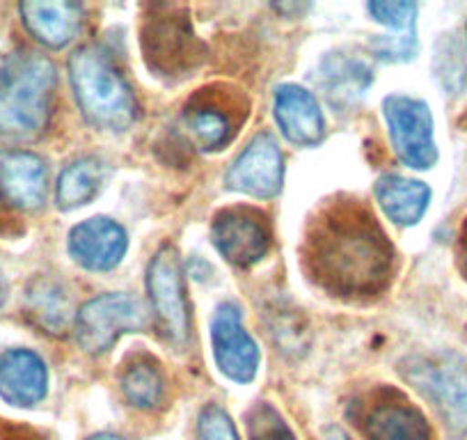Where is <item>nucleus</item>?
Instances as JSON below:
<instances>
[{"instance_id": "20", "label": "nucleus", "mask_w": 467, "mask_h": 440, "mask_svg": "<svg viewBox=\"0 0 467 440\" xmlns=\"http://www.w3.org/2000/svg\"><path fill=\"white\" fill-rule=\"evenodd\" d=\"M371 74L365 62L353 60L348 56H330L323 60L321 85L327 89V97L332 103L350 101L360 97L369 85Z\"/></svg>"}, {"instance_id": "21", "label": "nucleus", "mask_w": 467, "mask_h": 440, "mask_svg": "<svg viewBox=\"0 0 467 440\" xmlns=\"http://www.w3.org/2000/svg\"><path fill=\"white\" fill-rule=\"evenodd\" d=\"M103 182V163L97 159H80L65 168L57 179L56 200L60 209H76L92 200Z\"/></svg>"}, {"instance_id": "16", "label": "nucleus", "mask_w": 467, "mask_h": 440, "mask_svg": "<svg viewBox=\"0 0 467 440\" xmlns=\"http://www.w3.org/2000/svg\"><path fill=\"white\" fill-rule=\"evenodd\" d=\"M19 12L28 33L48 48H62L69 44L83 21V7L62 0H28L21 3Z\"/></svg>"}, {"instance_id": "6", "label": "nucleus", "mask_w": 467, "mask_h": 440, "mask_svg": "<svg viewBox=\"0 0 467 440\" xmlns=\"http://www.w3.org/2000/svg\"><path fill=\"white\" fill-rule=\"evenodd\" d=\"M403 374L438 406L453 434H467V367L453 358H415L403 367Z\"/></svg>"}, {"instance_id": "31", "label": "nucleus", "mask_w": 467, "mask_h": 440, "mask_svg": "<svg viewBox=\"0 0 467 440\" xmlns=\"http://www.w3.org/2000/svg\"><path fill=\"white\" fill-rule=\"evenodd\" d=\"M5 294H7L5 280H3V276H0V308H3V303H5Z\"/></svg>"}, {"instance_id": "4", "label": "nucleus", "mask_w": 467, "mask_h": 440, "mask_svg": "<svg viewBox=\"0 0 467 440\" xmlns=\"http://www.w3.org/2000/svg\"><path fill=\"white\" fill-rule=\"evenodd\" d=\"M147 326V309L131 294H101L76 317V340L88 353H103L127 333Z\"/></svg>"}, {"instance_id": "9", "label": "nucleus", "mask_w": 467, "mask_h": 440, "mask_svg": "<svg viewBox=\"0 0 467 440\" xmlns=\"http://www.w3.org/2000/svg\"><path fill=\"white\" fill-rule=\"evenodd\" d=\"M211 340H213V356L220 372L232 381L250 383L257 374L259 349L245 333L236 305H220L211 326Z\"/></svg>"}, {"instance_id": "19", "label": "nucleus", "mask_w": 467, "mask_h": 440, "mask_svg": "<svg viewBox=\"0 0 467 440\" xmlns=\"http://www.w3.org/2000/svg\"><path fill=\"white\" fill-rule=\"evenodd\" d=\"M376 197H379L385 215L394 220L397 225H415L429 206L431 191L424 182L388 174L376 183Z\"/></svg>"}, {"instance_id": "24", "label": "nucleus", "mask_w": 467, "mask_h": 440, "mask_svg": "<svg viewBox=\"0 0 467 440\" xmlns=\"http://www.w3.org/2000/svg\"><path fill=\"white\" fill-rule=\"evenodd\" d=\"M250 440H296L286 422L277 415L275 408L259 403L248 415Z\"/></svg>"}, {"instance_id": "5", "label": "nucleus", "mask_w": 467, "mask_h": 440, "mask_svg": "<svg viewBox=\"0 0 467 440\" xmlns=\"http://www.w3.org/2000/svg\"><path fill=\"white\" fill-rule=\"evenodd\" d=\"M147 291L163 338L177 347H183L191 333V319H188L182 262L174 246H163L154 255L147 271Z\"/></svg>"}, {"instance_id": "14", "label": "nucleus", "mask_w": 467, "mask_h": 440, "mask_svg": "<svg viewBox=\"0 0 467 440\" xmlns=\"http://www.w3.org/2000/svg\"><path fill=\"white\" fill-rule=\"evenodd\" d=\"M47 365L28 349L0 353V397L15 406H35L47 397Z\"/></svg>"}, {"instance_id": "3", "label": "nucleus", "mask_w": 467, "mask_h": 440, "mask_svg": "<svg viewBox=\"0 0 467 440\" xmlns=\"http://www.w3.org/2000/svg\"><path fill=\"white\" fill-rule=\"evenodd\" d=\"M69 79L85 120L99 129L124 131L136 120L131 88L103 48L83 47L69 58Z\"/></svg>"}, {"instance_id": "30", "label": "nucleus", "mask_w": 467, "mask_h": 440, "mask_svg": "<svg viewBox=\"0 0 467 440\" xmlns=\"http://www.w3.org/2000/svg\"><path fill=\"white\" fill-rule=\"evenodd\" d=\"M89 440H127V438H122V435H115V434H99V435H92Z\"/></svg>"}, {"instance_id": "17", "label": "nucleus", "mask_w": 467, "mask_h": 440, "mask_svg": "<svg viewBox=\"0 0 467 440\" xmlns=\"http://www.w3.org/2000/svg\"><path fill=\"white\" fill-rule=\"evenodd\" d=\"M182 124L192 145L202 152H213L227 145L236 133V122L220 99L195 97L183 108Z\"/></svg>"}, {"instance_id": "2", "label": "nucleus", "mask_w": 467, "mask_h": 440, "mask_svg": "<svg viewBox=\"0 0 467 440\" xmlns=\"http://www.w3.org/2000/svg\"><path fill=\"white\" fill-rule=\"evenodd\" d=\"M56 67L39 53L21 51L0 65V141H30L47 129Z\"/></svg>"}, {"instance_id": "18", "label": "nucleus", "mask_w": 467, "mask_h": 440, "mask_svg": "<svg viewBox=\"0 0 467 440\" xmlns=\"http://www.w3.org/2000/svg\"><path fill=\"white\" fill-rule=\"evenodd\" d=\"M365 434L369 440H429L426 417L406 402H383L365 417Z\"/></svg>"}, {"instance_id": "23", "label": "nucleus", "mask_w": 467, "mask_h": 440, "mask_svg": "<svg viewBox=\"0 0 467 440\" xmlns=\"http://www.w3.org/2000/svg\"><path fill=\"white\" fill-rule=\"evenodd\" d=\"M122 390L124 397L142 411H151L159 408L163 402V376L156 370L154 362L138 361L127 367L122 376Z\"/></svg>"}, {"instance_id": "27", "label": "nucleus", "mask_w": 467, "mask_h": 440, "mask_svg": "<svg viewBox=\"0 0 467 440\" xmlns=\"http://www.w3.org/2000/svg\"><path fill=\"white\" fill-rule=\"evenodd\" d=\"M374 48L383 60H410L417 51L415 35H397V37L374 39Z\"/></svg>"}, {"instance_id": "1", "label": "nucleus", "mask_w": 467, "mask_h": 440, "mask_svg": "<svg viewBox=\"0 0 467 440\" xmlns=\"http://www.w3.org/2000/svg\"><path fill=\"white\" fill-rule=\"evenodd\" d=\"M305 262L323 289L341 296L376 294L392 271V246L369 211L341 202L314 220Z\"/></svg>"}, {"instance_id": "11", "label": "nucleus", "mask_w": 467, "mask_h": 440, "mask_svg": "<svg viewBox=\"0 0 467 440\" xmlns=\"http://www.w3.org/2000/svg\"><path fill=\"white\" fill-rule=\"evenodd\" d=\"M140 42L150 65L163 74H182L195 62V35L191 33L188 21L179 19V15L151 16L142 30Z\"/></svg>"}, {"instance_id": "28", "label": "nucleus", "mask_w": 467, "mask_h": 440, "mask_svg": "<svg viewBox=\"0 0 467 440\" xmlns=\"http://www.w3.org/2000/svg\"><path fill=\"white\" fill-rule=\"evenodd\" d=\"M461 262H462V268H465V273H467V220H465V225H462V232H461Z\"/></svg>"}, {"instance_id": "26", "label": "nucleus", "mask_w": 467, "mask_h": 440, "mask_svg": "<svg viewBox=\"0 0 467 440\" xmlns=\"http://www.w3.org/2000/svg\"><path fill=\"white\" fill-rule=\"evenodd\" d=\"M197 435L200 440H239L232 420L220 406H206L197 422Z\"/></svg>"}, {"instance_id": "7", "label": "nucleus", "mask_w": 467, "mask_h": 440, "mask_svg": "<svg viewBox=\"0 0 467 440\" xmlns=\"http://www.w3.org/2000/svg\"><path fill=\"white\" fill-rule=\"evenodd\" d=\"M383 113L399 159L408 168H431L438 161V150H435L433 118L429 106L420 99L392 94L385 99Z\"/></svg>"}, {"instance_id": "25", "label": "nucleus", "mask_w": 467, "mask_h": 440, "mask_svg": "<svg viewBox=\"0 0 467 440\" xmlns=\"http://www.w3.org/2000/svg\"><path fill=\"white\" fill-rule=\"evenodd\" d=\"M369 12L376 21L399 30L403 35H415L417 5L415 3H369Z\"/></svg>"}, {"instance_id": "29", "label": "nucleus", "mask_w": 467, "mask_h": 440, "mask_svg": "<svg viewBox=\"0 0 467 440\" xmlns=\"http://www.w3.org/2000/svg\"><path fill=\"white\" fill-rule=\"evenodd\" d=\"M327 440H348V438H346L344 431L330 429V431H327Z\"/></svg>"}, {"instance_id": "12", "label": "nucleus", "mask_w": 467, "mask_h": 440, "mask_svg": "<svg viewBox=\"0 0 467 440\" xmlns=\"http://www.w3.org/2000/svg\"><path fill=\"white\" fill-rule=\"evenodd\" d=\"M47 168L33 152H0V202L12 209L35 211L47 200Z\"/></svg>"}, {"instance_id": "15", "label": "nucleus", "mask_w": 467, "mask_h": 440, "mask_svg": "<svg viewBox=\"0 0 467 440\" xmlns=\"http://www.w3.org/2000/svg\"><path fill=\"white\" fill-rule=\"evenodd\" d=\"M275 120L286 141L296 145H317L326 133L321 106L300 85H280L275 89Z\"/></svg>"}, {"instance_id": "8", "label": "nucleus", "mask_w": 467, "mask_h": 440, "mask_svg": "<svg viewBox=\"0 0 467 440\" xmlns=\"http://www.w3.org/2000/svg\"><path fill=\"white\" fill-rule=\"evenodd\" d=\"M224 182L232 191L248 193L254 197L277 195L285 182V163L275 138L271 133L254 136L227 170Z\"/></svg>"}, {"instance_id": "10", "label": "nucleus", "mask_w": 467, "mask_h": 440, "mask_svg": "<svg viewBox=\"0 0 467 440\" xmlns=\"http://www.w3.org/2000/svg\"><path fill=\"white\" fill-rule=\"evenodd\" d=\"M211 236L218 253L236 267L259 262L271 246L266 223L250 209L220 211L211 227Z\"/></svg>"}, {"instance_id": "22", "label": "nucleus", "mask_w": 467, "mask_h": 440, "mask_svg": "<svg viewBox=\"0 0 467 440\" xmlns=\"http://www.w3.org/2000/svg\"><path fill=\"white\" fill-rule=\"evenodd\" d=\"M26 309H28L30 319L42 326L47 333H60L69 319L71 300L56 282L37 280L35 285H30L28 296H26Z\"/></svg>"}, {"instance_id": "13", "label": "nucleus", "mask_w": 467, "mask_h": 440, "mask_svg": "<svg viewBox=\"0 0 467 440\" xmlns=\"http://www.w3.org/2000/svg\"><path fill=\"white\" fill-rule=\"evenodd\" d=\"M127 232L110 218H89L69 235V255L88 271H110L127 253Z\"/></svg>"}]
</instances>
